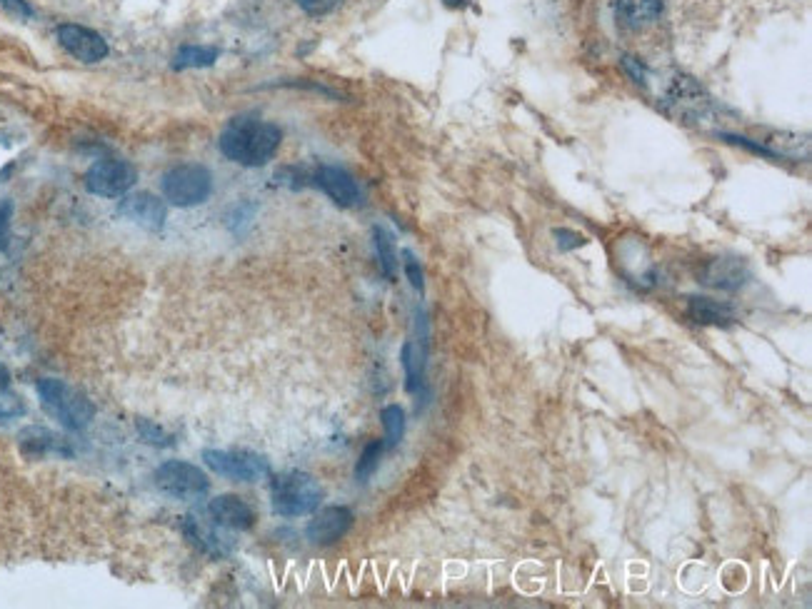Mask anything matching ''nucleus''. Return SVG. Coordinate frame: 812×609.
I'll list each match as a JSON object with an SVG mask.
<instances>
[{
	"label": "nucleus",
	"instance_id": "nucleus-1",
	"mask_svg": "<svg viewBox=\"0 0 812 609\" xmlns=\"http://www.w3.org/2000/svg\"><path fill=\"white\" fill-rule=\"evenodd\" d=\"M220 150L233 163L245 168H263L278 153L283 143V130L273 123L255 118V115H238L225 125L220 133Z\"/></svg>",
	"mask_w": 812,
	"mask_h": 609
},
{
	"label": "nucleus",
	"instance_id": "nucleus-2",
	"mask_svg": "<svg viewBox=\"0 0 812 609\" xmlns=\"http://www.w3.org/2000/svg\"><path fill=\"white\" fill-rule=\"evenodd\" d=\"M323 502V487L308 472H280L270 480V507L280 517L313 515Z\"/></svg>",
	"mask_w": 812,
	"mask_h": 609
},
{
	"label": "nucleus",
	"instance_id": "nucleus-3",
	"mask_svg": "<svg viewBox=\"0 0 812 609\" xmlns=\"http://www.w3.org/2000/svg\"><path fill=\"white\" fill-rule=\"evenodd\" d=\"M38 395H40V405L48 412L50 417L60 422L68 430H85V427L93 422L95 407L83 392H78L75 387L65 385L63 380H53V377H45V380L38 382Z\"/></svg>",
	"mask_w": 812,
	"mask_h": 609
},
{
	"label": "nucleus",
	"instance_id": "nucleus-4",
	"mask_svg": "<svg viewBox=\"0 0 812 609\" xmlns=\"http://www.w3.org/2000/svg\"><path fill=\"white\" fill-rule=\"evenodd\" d=\"M165 200L175 208H193V205L205 203L213 193V175L208 168L198 163L178 165L168 170L163 178Z\"/></svg>",
	"mask_w": 812,
	"mask_h": 609
},
{
	"label": "nucleus",
	"instance_id": "nucleus-5",
	"mask_svg": "<svg viewBox=\"0 0 812 609\" xmlns=\"http://www.w3.org/2000/svg\"><path fill=\"white\" fill-rule=\"evenodd\" d=\"M155 485L165 492V495L175 497V500H200L208 495L210 480L200 467L190 465L183 460H168L158 467L155 472Z\"/></svg>",
	"mask_w": 812,
	"mask_h": 609
},
{
	"label": "nucleus",
	"instance_id": "nucleus-6",
	"mask_svg": "<svg viewBox=\"0 0 812 609\" xmlns=\"http://www.w3.org/2000/svg\"><path fill=\"white\" fill-rule=\"evenodd\" d=\"M203 460L215 475L235 482H258L270 475V462L250 450H205Z\"/></svg>",
	"mask_w": 812,
	"mask_h": 609
},
{
	"label": "nucleus",
	"instance_id": "nucleus-7",
	"mask_svg": "<svg viewBox=\"0 0 812 609\" xmlns=\"http://www.w3.org/2000/svg\"><path fill=\"white\" fill-rule=\"evenodd\" d=\"M135 168L125 160H98L85 173V188L100 198H118L135 185Z\"/></svg>",
	"mask_w": 812,
	"mask_h": 609
},
{
	"label": "nucleus",
	"instance_id": "nucleus-8",
	"mask_svg": "<svg viewBox=\"0 0 812 609\" xmlns=\"http://www.w3.org/2000/svg\"><path fill=\"white\" fill-rule=\"evenodd\" d=\"M58 43L68 50L80 63H98L108 55V43L100 38L95 30L83 28V25L65 23L58 28Z\"/></svg>",
	"mask_w": 812,
	"mask_h": 609
},
{
	"label": "nucleus",
	"instance_id": "nucleus-9",
	"mask_svg": "<svg viewBox=\"0 0 812 609\" xmlns=\"http://www.w3.org/2000/svg\"><path fill=\"white\" fill-rule=\"evenodd\" d=\"M313 183L333 200L340 208H355L360 205V188L348 170L338 165H320L313 173Z\"/></svg>",
	"mask_w": 812,
	"mask_h": 609
},
{
	"label": "nucleus",
	"instance_id": "nucleus-10",
	"mask_svg": "<svg viewBox=\"0 0 812 609\" xmlns=\"http://www.w3.org/2000/svg\"><path fill=\"white\" fill-rule=\"evenodd\" d=\"M353 527V510L343 505H333L320 510L318 515L310 520L308 525V540L313 545H333L340 537L348 535V530Z\"/></svg>",
	"mask_w": 812,
	"mask_h": 609
},
{
	"label": "nucleus",
	"instance_id": "nucleus-11",
	"mask_svg": "<svg viewBox=\"0 0 812 609\" xmlns=\"http://www.w3.org/2000/svg\"><path fill=\"white\" fill-rule=\"evenodd\" d=\"M120 215H125V218L133 220L140 228L150 230V233H158L165 225V218H168V205H165V200L155 198L150 193H133L120 203Z\"/></svg>",
	"mask_w": 812,
	"mask_h": 609
},
{
	"label": "nucleus",
	"instance_id": "nucleus-12",
	"mask_svg": "<svg viewBox=\"0 0 812 609\" xmlns=\"http://www.w3.org/2000/svg\"><path fill=\"white\" fill-rule=\"evenodd\" d=\"M750 268L740 258H715L703 270V283L723 293H738L748 285Z\"/></svg>",
	"mask_w": 812,
	"mask_h": 609
},
{
	"label": "nucleus",
	"instance_id": "nucleus-13",
	"mask_svg": "<svg viewBox=\"0 0 812 609\" xmlns=\"http://www.w3.org/2000/svg\"><path fill=\"white\" fill-rule=\"evenodd\" d=\"M210 520L225 530H250L255 525V512L243 497L220 495L213 497L208 505Z\"/></svg>",
	"mask_w": 812,
	"mask_h": 609
},
{
	"label": "nucleus",
	"instance_id": "nucleus-14",
	"mask_svg": "<svg viewBox=\"0 0 812 609\" xmlns=\"http://www.w3.org/2000/svg\"><path fill=\"white\" fill-rule=\"evenodd\" d=\"M183 535L188 537V542L195 550L208 557H215V560H220V557H225L230 552L228 537L220 535L215 527L200 522V517H183Z\"/></svg>",
	"mask_w": 812,
	"mask_h": 609
},
{
	"label": "nucleus",
	"instance_id": "nucleus-15",
	"mask_svg": "<svg viewBox=\"0 0 812 609\" xmlns=\"http://www.w3.org/2000/svg\"><path fill=\"white\" fill-rule=\"evenodd\" d=\"M618 20L630 30H643L653 25L663 13V0H618Z\"/></svg>",
	"mask_w": 812,
	"mask_h": 609
},
{
	"label": "nucleus",
	"instance_id": "nucleus-16",
	"mask_svg": "<svg viewBox=\"0 0 812 609\" xmlns=\"http://www.w3.org/2000/svg\"><path fill=\"white\" fill-rule=\"evenodd\" d=\"M688 317L698 325H715V327H725L735 320V310L733 305L720 303V300H710V298H688Z\"/></svg>",
	"mask_w": 812,
	"mask_h": 609
},
{
	"label": "nucleus",
	"instance_id": "nucleus-17",
	"mask_svg": "<svg viewBox=\"0 0 812 609\" xmlns=\"http://www.w3.org/2000/svg\"><path fill=\"white\" fill-rule=\"evenodd\" d=\"M668 100L673 105H678L680 113L683 115L700 113V110L708 105V95H705V90L700 88L693 78H688V75H678V78L673 80V85H670V90H668Z\"/></svg>",
	"mask_w": 812,
	"mask_h": 609
},
{
	"label": "nucleus",
	"instance_id": "nucleus-18",
	"mask_svg": "<svg viewBox=\"0 0 812 609\" xmlns=\"http://www.w3.org/2000/svg\"><path fill=\"white\" fill-rule=\"evenodd\" d=\"M20 447H23L25 455H50V452H58V455H70V447L65 445V440L55 432L45 430V427H28L18 435Z\"/></svg>",
	"mask_w": 812,
	"mask_h": 609
},
{
	"label": "nucleus",
	"instance_id": "nucleus-19",
	"mask_svg": "<svg viewBox=\"0 0 812 609\" xmlns=\"http://www.w3.org/2000/svg\"><path fill=\"white\" fill-rule=\"evenodd\" d=\"M373 240H375V253H378L380 260V270L388 280H395L398 275V250H395V240L393 235L385 228L375 225L373 228Z\"/></svg>",
	"mask_w": 812,
	"mask_h": 609
},
{
	"label": "nucleus",
	"instance_id": "nucleus-20",
	"mask_svg": "<svg viewBox=\"0 0 812 609\" xmlns=\"http://www.w3.org/2000/svg\"><path fill=\"white\" fill-rule=\"evenodd\" d=\"M218 50L208 48V45H185V48L178 50L175 55L173 65L178 70L185 68H210V65L218 60Z\"/></svg>",
	"mask_w": 812,
	"mask_h": 609
},
{
	"label": "nucleus",
	"instance_id": "nucleus-21",
	"mask_svg": "<svg viewBox=\"0 0 812 609\" xmlns=\"http://www.w3.org/2000/svg\"><path fill=\"white\" fill-rule=\"evenodd\" d=\"M380 420H383V445L385 450H393L398 447V442L403 440L405 435V412L400 405H388L383 412H380Z\"/></svg>",
	"mask_w": 812,
	"mask_h": 609
},
{
	"label": "nucleus",
	"instance_id": "nucleus-22",
	"mask_svg": "<svg viewBox=\"0 0 812 609\" xmlns=\"http://www.w3.org/2000/svg\"><path fill=\"white\" fill-rule=\"evenodd\" d=\"M383 452H385L383 440H373L368 447H365L363 455H360V460H358V465H355V477H358V482H368L370 477H373V472L378 470Z\"/></svg>",
	"mask_w": 812,
	"mask_h": 609
},
{
	"label": "nucleus",
	"instance_id": "nucleus-23",
	"mask_svg": "<svg viewBox=\"0 0 812 609\" xmlns=\"http://www.w3.org/2000/svg\"><path fill=\"white\" fill-rule=\"evenodd\" d=\"M135 427H138V435H140V440L145 442V445L170 447L175 442L173 435H170L168 430H163L160 425H155L153 420H143V417H140V420L135 422Z\"/></svg>",
	"mask_w": 812,
	"mask_h": 609
},
{
	"label": "nucleus",
	"instance_id": "nucleus-24",
	"mask_svg": "<svg viewBox=\"0 0 812 609\" xmlns=\"http://www.w3.org/2000/svg\"><path fill=\"white\" fill-rule=\"evenodd\" d=\"M25 412L23 400L13 392H8L5 387H0V422H8L13 417H20Z\"/></svg>",
	"mask_w": 812,
	"mask_h": 609
},
{
	"label": "nucleus",
	"instance_id": "nucleus-25",
	"mask_svg": "<svg viewBox=\"0 0 812 609\" xmlns=\"http://www.w3.org/2000/svg\"><path fill=\"white\" fill-rule=\"evenodd\" d=\"M295 3L300 5V10L308 15H313V18H323V15L333 13L335 8H338L343 0H295Z\"/></svg>",
	"mask_w": 812,
	"mask_h": 609
},
{
	"label": "nucleus",
	"instance_id": "nucleus-26",
	"mask_svg": "<svg viewBox=\"0 0 812 609\" xmlns=\"http://www.w3.org/2000/svg\"><path fill=\"white\" fill-rule=\"evenodd\" d=\"M403 265H405V275H408V280H410V285H413L415 290H420V293H423V288H425V280H423V268H420V263L418 260H415V255L410 253V250H405L403 253Z\"/></svg>",
	"mask_w": 812,
	"mask_h": 609
},
{
	"label": "nucleus",
	"instance_id": "nucleus-27",
	"mask_svg": "<svg viewBox=\"0 0 812 609\" xmlns=\"http://www.w3.org/2000/svg\"><path fill=\"white\" fill-rule=\"evenodd\" d=\"M555 238H558V248L560 250H575V248H583L588 240L583 238L580 233H575V230H568V228H560L555 230Z\"/></svg>",
	"mask_w": 812,
	"mask_h": 609
},
{
	"label": "nucleus",
	"instance_id": "nucleus-28",
	"mask_svg": "<svg viewBox=\"0 0 812 609\" xmlns=\"http://www.w3.org/2000/svg\"><path fill=\"white\" fill-rule=\"evenodd\" d=\"M620 63H623L625 73H628L630 78H633V83L648 85V70H645V65L640 63L638 58H630V55H625V58L620 60Z\"/></svg>",
	"mask_w": 812,
	"mask_h": 609
},
{
	"label": "nucleus",
	"instance_id": "nucleus-29",
	"mask_svg": "<svg viewBox=\"0 0 812 609\" xmlns=\"http://www.w3.org/2000/svg\"><path fill=\"white\" fill-rule=\"evenodd\" d=\"M0 8H3L8 15H13V18H20V20H28L30 15H33V10H30V5L25 3V0H0Z\"/></svg>",
	"mask_w": 812,
	"mask_h": 609
},
{
	"label": "nucleus",
	"instance_id": "nucleus-30",
	"mask_svg": "<svg viewBox=\"0 0 812 609\" xmlns=\"http://www.w3.org/2000/svg\"><path fill=\"white\" fill-rule=\"evenodd\" d=\"M10 215H13V205L0 203V248H5V240H8Z\"/></svg>",
	"mask_w": 812,
	"mask_h": 609
},
{
	"label": "nucleus",
	"instance_id": "nucleus-31",
	"mask_svg": "<svg viewBox=\"0 0 812 609\" xmlns=\"http://www.w3.org/2000/svg\"><path fill=\"white\" fill-rule=\"evenodd\" d=\"M8 382H10V372H8V367L0 362V387H8Z\"/></svg>",
	"mask_w": 812,
	"mask_h": 609
}]
</instances>
